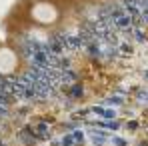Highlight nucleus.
<instances>
[{
  "instance_id": "nucleus-2",
  "label": "nucleus",
  "mask_w": 148,
  "mask_h": 146,
  "mask_svg": "<svg viewBox=\"0 0 148 146\" xmlns=\"http://www.w3.org/2000/svg\"><path fill=\"white\" fill-rule=\"evenodd\" d=\"M32 16H34V20H38V22H52L54 18H56V10L50 6V4H38L34 10H32Z\"/></svg>"
},
{
  "instance_id": "nucleus-1",
  "label": "nucleus",
  "mask_w": 148,
  "mask_h": 146,
  "mask_svg": "<svg viewBox=\"0 0 148 146\" xmlns=\"http://www.w3.org/2000/svg\"><path fill=\"white\" fill-rule=\"evenodd\" d=\"M16 68V54L14 50H0V74H8Z\"/></svg>"
}]
</instances>
